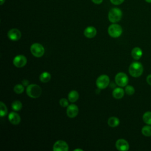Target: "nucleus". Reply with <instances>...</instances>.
<instances>
[{"label":"nucleus","mask_w":151,"mask_h":151,"mask_svg":"<svg viewBox=\"0 0 151 151\" xmlns=\"http://www.w3.org/2000/svg\"><path fill=\"white\" fill-rule=\"evenodd\" d=\"M143 72V67L142 64L137 61L133 62L129 67V73L133 77H140Z\"/></svg>","instance_id":"f257e3e1"},{"label":"nucleus","mask_w":151,"mask_h":151,"mask_svg":"<svg viewBox=\"0 0 151 151\" xmlns=\"http://www.w3.org/2000/svg\"><path fill=\"white\" fill-rule=\"evenodd\" d=\"M26 92L29 97L36 99L41 96L42 89L38 85L36 84H31L27 86Z\"/></svg>","instance_id":"f03ea898"},{"label":"nucleus","mask_w":151,"mask_h":151,"mask_svg":"<svg viewBox=\"0 0 151 151\" xmlns=\"http://www.w3.org/2000/svg\"><path fill=\"white\" fill-rule=\"evenodd\" d=\"M123 15L122 10L119 8H111L108 14L109 20L112 23H116L120 21Z\"/></svg>","instance_id":"7ed1b4c3"},{"label":"nucleus","mask_w":151,"mask_h":151,"mask_svg":"<svg viewBox=\"0 0 151 151\" xmlns=\"http://www.w3.org/2000/svg\"><path fill=\"white\" fill-rule=\"evenodd\" d=\"M107 31L110 37L113 38H118L122 35L123 29L120 25L113 23L109 27Z\"/></svg>","instance_id":"20e7f679"},{"label":"nucleus","mask_w":151,"mask_h":151,"mask_svg":"<svg viewBox=\"0 0 151 151\" xmlns=\"http://www.w3.org/2000/svg\"><path fill=\"white\" fill-rule=\"evenodd\" d=\"M31 54L35 57H41L45 52L44 47L39 43H34L30 47Z\"/></svg>","instance_id":"39448f33"},{"label":"nucleus","mask_w":151,"mask_h":151,"mask_svg":"<svg viewBox=\"0 0 151 151\" xmlns=\"http://www.w3.org/2000/svg\"><path fill=\"white\" fill-rule=\"evenodd\" d=\"M110 78L108 76L102 74L96 80V86L99 89L106 88L109 84Z\"/></svg>","instance_id":"423d86ee"},{"label":"nucleus","mask_w":151,"mask_h":151,"mask_svg":"<svg viewBox=\"0 0 151 151\" xmlns=\"http://www.w3.org/2000/svg\"><path fill=\"white\" fill-rule=\"evenodd\" d=\"M115 82L120 87H125L129 82V78L124 73H119L115 76Z\"/></svg>","instance_id":"0eeeda50"},{"label":"nucleus","mask_w":151,"mask_h":151,"mask_svg":"<svg viewBox=\"0 0 151 151\" xmlns=\"http://www.w3.org/2000/svg\"><path fill=\"white\" fill-rule=\"evenodd\" d=\"M27 62V58L23 55H18L13 60V64L18 68L24 67Z\"/></svg>","instance_id":"6e6552de"},{"label":"nucleus","mask_w":151,"mask_h":151,"mask_svg":"<svg viewBox=\"0 0 151 151\" xmlns=\"http://www.w3.org/2000/svg\"><path fill=\"white\" fill-rule=\"evenodd\" d=\"M54 151H68V145L64 140H57L53 145Z\"/></svg>","instance_id":"1a4fd4ad"},{"label":"nucleus","mask_w":151,"mask_h":151,"mask_svg":"<svg viewBox=\"0 0 151 151\" xmlns=\"http://www.w3.org/2000/svg\"><path fill=\"white\" fill-rule=\"evenodd\" d=\"M116 147L120 151H127L129 149V144L127 140L120 139L116 142Z\"/></svg>","instance_id":"9d476101"},{"label":"nucleus","mask_w":151,"mask_h":151,"mask_svg":"<svg viewBox=\"0 0 151 151\" xmlns=\"http://www.w3.org/2000/svg\"><path fill=\"white\" fill-rule=\"evenodd\" d=\"M8 37L12 41H18L21 37V31L17 28L11 29L8 32Z\"/></svg>","instance_id":"9b49d317"},{"label":"nucleus","mask_w":151,"mask_h":151,"mask_svg":"<svg viewBox=\"0 0 151 151\" xmlns=\"http://www.w3.org/2000/svg\"><path fill=\"white\" fill-rule=\"evenodd\" d=\"M66 113L67 115L70 118H74L77 116L78 113V108L76 104H71L68 106Z\"/></svg>","instance_id":"f8f14e48"},{"label":"nucleus","mask_w":151,"mask_h":151,"mask_svg":"<svg viewBox=\"0 0 151 151\" xmlns=\"http://www.w3.org/2000/svg\"><path fill=\"white\" fill-rule=\"evenodd\" d=\"M8 120L11 124L17 125L20 123L21 117L18 113L12 111L8 114Z\"/></svg>","instance_id":"ddd939ff"},{"label":"nucleus","mask_w":151,"mask_h":151,"mask_svg":"<svg viewBox=\"0 0 151 151\" xmlns=\"http://www.w3.org/2000/svg\"><path fill=\"white\" fill-rule=\"evenodd\" d=\"M97 34V30L95 27L93 26L87 27L84 31V35L88 38H94Z\"/></svg>","instance_id":"4468645a"},{"label":"nucleus","mask_w":151,"mask_h":151,"mask_svg":"<svg viewBox=\"0 0 151 151\" xmlns=\"http://www.w3.org/2000/svg\"><path fill=\"white\" fill-rule=\"evenodd\" d=\"M142 54H143L142 50H141L140 48H139L138 47L133 48L131 52L132 57H133V59H134L136 60H139L142 57Z\"/></svg>","instance_id":"2eb2a0df"},{"label":"nucleus","mask_w":151,"mask_h":151,"mask_svg":"<svg viewBox=\"0 0 151 151\" xmlns=\"http://www.w3.org/2000/svg\"><path fill=\"white\" fill-rule=\"evenodd\" d=\"M124 94V91L123 88L120 87L116 88L113 90L112 92V95L113 97L116 99H122Z\"/></svg>","instance_id":"dca6fc26"},{"label":"nucleus","mask_w":151,"mask_h":151,"mask_svg":"<svg viewBox=\"0 0 151 151\" xmlns=\"http://www.w3.org/2000/svg\"><path fill=\"white\" fill-rule=\"evenodd\" d=\"M78 98H79L78 93L76 90H72L68 93V99L71 103L76 102V101L78 100Z\"/></svg>","instance_id":"f3484780"},{"label":"nucleus","mask_w":151,"mask_h":151,"mask_svg":"<svg viewBox=\"0 0 151 151\" xmlns=\"http://www.w3.org/2000/svg\"><path fill=\"white\" fill-rule=\"evenodd\" d=\"M119 119L116 117H111L108 119V125L111 127H115L119 124Z\"/></svg>","instance_id":"a211bd4d"},{"label":"nucleus","mask_w":151,"mask_h":151,"mask_svg":"<svg viewBox=\"0 0 151 151\" xmlns=\"http://www.w3.org/2000/svg\"><path fill=\"white\" fill-rule=\"evenodd\" d=\"M51 78V74L48 72H43L40 76V80L42 83L48 82Z\"/></svg>","instance_id":"6ab92c4d"},{"label":"nucleus","mask_w":151,"mask_h":151,"mask_svg":"<svg viewBox=\"0 0 151 151\" xmlns=\"http://www.w3.org/2000/svg\"><path fill=\"white\" fill-rule=\"evenodd\" d=\"M142 133L146 137L151 136V126L149 124L144 126L142 129Z\"/></svg>","instance_id":"aec40b11"},{"label":"nucleus","mask_w":151,"mask_h":151,"mask_svg":"<svg viewBox=\"0 0 151 151\" xmlns=\"http://www.w3.org/2000/svg\"><path fill=\"white\" fill-rule=\"evenodd\" d=\"M143 122L149 125H151V111H146L145 112L142 117Z\"/></svg>","instance_id":"412c9836"},{"label":"nucleus","mask_w":151,"mask_h":151,"mask_svg":"<svg viewBox=\"0 0 151 151\" xmlns=\"http://www.w3.org/2000/svg\"><path fill=\"white\" fill-rule=\"evenodd\" d=\"M11 107L14 111H19L21 110L22 107V104L20 101L15 100L12 102L11 104Z\"/></svg>","instance_id":"4be33fe9"},{"label":"nucleus","mask_w":151,"mask_h":151,"mask_svg":"<svg viewBox=\"0 0 151 151\" xmlns=\"http://www.w3.org/2000/svg\"><path fill=\"white\" fill-rule=\"evenodd\" d=\"M8 113V109L6 105L2 102H0V116L1 117H3L5 116Z\"/></svg>","instance_id":"5701e85b"},{"label":"nucleus","mask_w":151,"mask_h":151,"mask_svg":"<svg viewBox=\"0 0 151 151\" xmlns=\"http://www.w3.org/2000/svg\"><path fill=\"white\" fill-rule=\"evenodd\" d=\"M24 90V87L23 84H17L14 87V91L17 94H21Z\"/></svg>","instance_id":"b1692460"},{"label":"nucleus","mask_w":151,"mask_h":151,"mask_svg":"<svg viewBox=\"0 0 151 151\" xmlns=\"http://www.w3.org/2000/svg\"><path fill=\"white\" fill-rule=\"evenodd\" d=\"M124 91L127 95L131 96L134 93L135 90L134 88L132 86H126L124 89Z\"/></svg>","instance_id":"393cba45"},{"label":"nucleus","mask_w":151,"mask_h":151,"mask_svg":"<svg viewBox=\"0 0 151 151\" xmlns=\"http://www.w3.org/2000/svg\"><path fill=\"white\" fill-rule=\"evenodd\" d=\"M60 104L61 106L63 107H67L68 106V100L65 99V98H62L60 100Z\"/></svg>","instance_id":"a878e982"},{"label":"nucleus","mask_w":151,"mask_h":151,"mask_svg":"<svg viewBox=\"0 0 151 151\" xmlns=\"http://www.w3.org/2000/svg\"><path fill=\"white\" fill-rule=\"evenodd\" d=\"M111 3L114 5H119L122 4L124 0H110Z\"/></svg>","instance_id":"bb28decb"},{"label":"nucleus","mask_w":151,"mask_h":151,"mask_svg":"<svg viewBox=\"0 0 151 151\" xmlns=\"http://www.w3.org/2000/svg\"><path fill=\"white\" fill-rule=\"evenodd\" d=\"M146 81L147 83L150 85L151 86V74H149L147 77H146Z\"/></svg>","instance_id":"cd10ccee"},{"label":"nucleus","mask_w":151,"mask_h":151,"mask_svg":"<svg viewBox=\"0 0 151 151\" xmlns=\"http://www.w3.org/2000/svg\"><path fill=\"white\" fill-rule=\"evenodd\" d=\"M91 1L95 4H100L103 2V0H91Z\"/></svg>","instance_id":"c85d7f7f"},{"label":"nucleus","mask_w":151,"mask_h":151,"mask_svg":"<svg viewBox=\"0 0 151 151\" xmlns=\"http://www.w3.org/2000/svg\"><path fill=\"white\" fill-rule=\"evenodd\" d=\"M28 84H29V81H28V80H24L23 81H22V84L24 85V86H28Z\"/></svg>","instance_id":"c756f323"},{"label":"nucleus","mask_w":151,"mask_h":151,"mask_svg":"<svg viewBox=\"0 0 151 151\" xmlns=\"http://www.w3.org/2000/svg\"><path fill=\"white\" fill-rule=\"evenodd\" d=\"M5 0H1L0 5H2L3 4H4V2H5Z\"/></svg>","instance_id":"7c9ffc66"},{"label":"nucleus","mask_w":151,"mask_h":151,"mask_svg":"<svg viewBox=\"0 0 151 151\" xmlns=\"http://www.w3.org/2000/svg\"><path fill=\"white\" fill-rule=\"evenodd\" d=\"M77 150H80V151H83V149H76L74 150V151H77Z\"/></svg>","instance_id":"2f4dec72"},{"label":"nucleus","mask_w":151,"mask_h":151,"mask_svg":"<svg viewBox=\"0 0 151 151\" xmlns=\"http://www.w3.org/2000/svg\"><path fill=\"white\" fill-rule=\"evenodd\" d=\"M146 2L147 3H149V4H151V0H145Z\"/></svg>","instance_id":"473e14b6"}]
</instances>
